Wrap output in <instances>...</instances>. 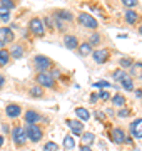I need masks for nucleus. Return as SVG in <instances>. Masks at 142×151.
Wrapping results in <instances>:
<instances>
[{"instance_id":"obj_1","label":"nucleus","mask_w":142,"mask_h":151,"mask_svg":"<svg viewBox=\"0 0 142 151\" xmlns=\"http://www.w3.org/2000/svg\"><path fill=\"white\" fill-rule=\"evenodd\" d=\"M28 30L33 34V35H37V37H42L45 34V25L42 19H38V17H33L32 20L28 22Z\"/></svg>"},{"instance_id":"obj_2","label":"nucleus","mask_w":142,"mask_h":151,"mask_svg":"<svg viewBox=\"0 0 142 151\" xmlns=\"http://www.w3.org/2000/svg\"><path fill=\"white\" fill-rule=\"evenodd\" d=\"M33 64L37 67L38 72H49V69L52 67V60L49 57H45V55H35L33 57Z\"/></svg>"},{"instance_id":"obj_3","label":"nucleus","mask_w":142,"mask_h":151,"mask_svg":"<svg viewBox=\"0 0 142 151\" xmlns=\"http://www.w3.org/2000/svg\"><path fill=\"white\" fill-rule=\"evenodd\" d=\"M25 133H27V139L33 141V143H38V141L42 139V136H44V131L40 129L37 124H27Z\"/></svg>"},{"instance_id":"obj_4","label":"nucleus","mask_w":142,"mask_h":151,"mask_svg":"<svg viewBox=\"0 0 142 151\" xmlns=\"http://www.w3.org/2000/svg\"><path fill=\"white\" fill-rule=\"evenodd\" d=\"M35 79H37L40 87H54L55 86V77L50 72H38Z\"/></svg>"},{"instance_id":"obj_5","label":"nucleus","mask_w":142,"mask_h":151,"mask_svg":"<svg viewBox=\"0 0 142 151\" xmlns=\"http://www.w3.org/2000/svg\"><path fill=\"white\" fill-rule=\"evenodd\" d=\"M79 24L82 25V27H85V29H97L99 25H97V20L94 19L90 14H87V12H82V14H79Z\"/></svg>"},{"instance_id":"obj_6","label":"nucleus","mask_w":142,"mask_h":151,"mask_svg":"<svg viewBox=\"0 0 142 151\" xmlns=\"http://www.w3.org/2000/svg\"><path fill=\"white\" fill-rule=\"evenodd\" d=\"M12 138H13V143L17 146H23L25 141H27V133H25V129H23L22 126H17L12 131Z\"/></svg>"},{"instance_id":"obj_7","label":"nucleus","mask_w":142,"mask_h":151,"mask_svg":"<svg viewBox=\"0 0 142 151\" xmlns=\"http://www.w3.org/2000/svg\"><path fill=\"white\" fill-rule=\"evenodd\" d=\"M67 126L70 128V133L75 136H80L84 133V124L79 119H67Z\"/></svg>"},{"instance_id":"obj_8","label":"nucleus","mask_w":142,"mask_h":151,"mask_svg":"<svg viewBox=\"0 0 142 151\" xmlns=\"http://www.w3.org/2000/svg\"><path fill=\"white\" fill-rule=\"evenodd\" d=\"M15 39V35H13V32H12V29L9 27H0V42L4 44H10L12 40Z\"/></svg>"},{"instance_id":"obj_9","label":"nucleus","mask_w":142,"mask_h":151,"mask_svg":"<svg viewBox=\"0 0 142 151\" xmlns=\"http://www.w3.org/2000/svg\"><path fill=\"white\" fill-rule=\"evenodd\" d=\"M92 57L97 64H104L105 60L109 59V50L107 49H97V50H92Z\"/></svg>"},{"instance_id":"obj_10","label":"nucleus","mask_w":142,"mask_h":151,"mask_svg":"<svg viewBox=\"0 0 142 151\" xmlns=\"http://www.w3.org/2000/svg\"><path fill=\"white\" fill-rule=\"evenodd\" d=\"M131 134L134 136V138H137V139H141L142 138V118L136 119L134 123H131Z\"/></svg>"},{"instance_id":"obj_11","label":"nucleus","mask_w":142,"mask_h":151,"mask_svg":"<svg viewBox=\"0 0 142 151\" xmlns=\"http://www.w3.org/2000/svg\"><path fill=\"white\" fill-rule=\"evenodd\" d=\"M5 113H7L9 118L15 119V118H18V116L22 114V108H20V106H17V104H9L7 109H5Z\"/></svg>"},{"instance_id":"obj_12","label":"nucleus","mask_w":142,"mask_h":151,"mask_svg":"<svg viewBox=\"0 0 142 151\" xmlns=\"http://www.w3.org/2000/svg\"><path fill=\"white\" fill-rule=\"evenodd\" d=\"M40 119H42V116H40L37 111H32V109H30V111L25 113V123L27 124H35V123H38Z\"/></svg>"},{"instance_id":"obj_13","label":"nucleus","mask_w":142,"mask_h":151,"mask_svg":"<svg viewBox=\"0 0 142 151\" xmlns=\"http://www.w3.org/2000/svg\"><path fill=\"white\" fill-rule=\"evenodd\" d=\"M112 141L117 143V145L124 143V141H126V133H124V129H120V128L112 129Z\"/></svg>"},{"instance_id":"obj_14","label":"nucleus","mask_w":142,"mask_h":151,"mask_svg":"<svg viewBox=\"0 0 142 151\" xmlns=\"http://www.w3.org/2000/svg\"><path fill=\"white\" fill-rule=\"evenodd\" d=\"M64 44H65L67 49L74 50V49L79 47V39H77L75 35H65V37H64Z\"/></svg>"},{"instance_id":"obj_15","label":"nucleus","mask_w":142,"mask_h":151,"mask_svg":"<svg viewBox=\"0 0 142 151\" xmlns=\"http://www.w3.org/2000/svg\"><path fill=\"white\" fill-rule=\"evenodd\" d=\"M139 20H141V15H139L137 12H134L132 9H129V10L126 12V22H127V24L134 25V24H137Z\"/></svg>"},{"instance_id":"obj_16","label":"nucleus","mask_w":142,"mask_h":151,"mask_svg":"<svg viewBox=\"0 0 142 151\" xmlns=\"http://www.w3.org/2000/svg\"><path fill=\"white\" fill-rule=\"evenodd\" d=\"M131 77L142 79V62H134L131 65Z\"/></svg>"},{"instance_id":"obj_17","label":"nucleus","mask_w":142,"mask_h":151,"mask_svg":"<svg viewBox=\"0 0 142 151\" xmlns=\"http://www.w3.org/2000/svg\"><path fill=\"white\" fill-rule=\"evenodd\" d=\"M12 54V57H15V59H20L23 55V52H25V47L23 45H12V49L9 50Z\"/></svg>"},{"instance_id":"obj_18","label":"nucleus","mask_w":142,"mask_h":151,"mask_svg":"<svg viewBox=\"0 0 142 151\" xmlns=\"http://www.w3.org/2000/svg\"><path fill=\"white\" fill-rule=\"evenodd\" d=\"M75 114H77V118L80 119L82 123H85V121H89V119H90V113H89L85 108H77L75 109Z\"/></svg>"},{"instance_id":"obj_19","label":"nucleus","mask_w":142,"mask_h":151,"mask_svg":"<svg viewBox=\"0 0 142 151\" xmlns=\"http://www.w3.org/2000/svg\"><path fill=\"white\" fill-rule=\"evenodd\" d=\"M74 148H75V141H74L72 134H67L65 138H64V150L65 151H74Z\"/></svg>"},{"instance_id":"obj_20","label":"nucleus","mask_w":142,"mask_h":151,"mask_svg":"<svg viewBox=\"0 0 142 151\" xmlns=\"http://www.w3.org/2000/svg\"><path fill=\"white\" fill-rule=\"evenodd\" d=\"M55 17H59L60 20H67V22L74 20V15H72V12H69V10H57L55 12Z\"/></svg>"},{"instance_id":"obj_21","label":"nucleus","mask_w":142,"mask_h":151,"mask_svg":"<svg viewBox=\"0 0 142 151\" xmlns=\"http://www.w3.org/2000/svg\"><path fill=\"white\" fill-rule=\"evenodd\" d=\"M120 84H122V87H124L126 91H134V79H132L131 76H126V77L120 81Z\"/></svg>"},{"instance_id":"obj_22","label":"nucleus","mask_w":142,"mask_h":151,"mask_svg":"<svg viewBox=\"0 0 142 151\" xmlns=\"http://www.w3.org/2000/svg\"><path fill=\"white\" fill-rule=\"evenodd\" d=\"M77 49H79V55H82V57H85V55H89L90 52H92V45H90L89 42L80 44Z\"/></svg>"},{"instance_id":"obj_23","label":"nucleus","mask_w":142,"mask_h":151,"mask_svg":"<svg viewBox=\"0 0 142 151\" xmlns=\"http://www.w3.org/2000/svg\"><path fill=\"white\" fill-rule=\"evenodd\" d=\"M9 60H10V52H9L7 49H0V65H2V67L7 65Z\"/></svg>"},{"instance_id":"obj_24","label":"nucleus","mask_w":142,"mask_h":151,"mask_svg":"<svg viewBox=\"0 0 142 151\" xmlns=\"http://www.w3.org/2000/svg\"><path fill=\"white\" fill-rule=\"evenodd\" d=\"M112 104L117 106V108H124V106H126V97L120 96V94H115V96L112 97Z\"/></svg>"},{"instance_id":"obj_25","label":"nucleus","mask_w":142,"mask_h":151,"mask_svg":"<svg viewBox=\"0 0 142 151\" xmlns=\"http://www.w3.org/2000/svg\"><path fill=\"white\" fill-rule=\"evenodd\" d=\"M134 64V60L131 59V57H122V59L119 60V65L120 69H131V65Z\"/></svg>"},{"instance_id":"obj_26","label":"nucleus","mask_w":142,"mask_h":151,"mask_svg":"<svg viewBox=\"0 0 142 151\" xmlns=\"http://www.w3.org/2000/svg\"><path fill=\"white\" fill-rule=\"evenodd\" d=\"M126 76H129V74H127V72H126L124 69H117V70H114L112 77H114L115 81H119V82H120L122 79H124V77H126Z\"/></svg>"},{"instance_id":"obj_27","label":"nucleus","mask_w":142,"mask_h":151,"mask_svg":"<svg viewBox=\"0 0 142 151\" xmlns=\"http://www.w3.org/2000/svg\"><path fill=\"white\" fill-rule=\"evenodd\" d=\"M82 141L84 145H90V143H94V139H95V136H94V133H82Z\"/></svg>"},{"instance_id":"obj_28","label":"nucleus","mask_w":142,"mask_h":151,"mask_svg":"<svg viewBox=\"0 0 142 151\" xmlns=\"http://www.w3.org/2000/svg\"><path fill=\"white\" fill-rule=\"evenodd\" d=\"M30 94H32L33 97H42L44 96V89H42L40 86H35V87L30 89Z\"/></svg>"},{"instance_id":"obj_29","label":"nucleus","mask_w":142,"mask_h":151,"mask_svg":"<svg viewBox=\"0 0 142 151\" xmlns=\"http://www.w3.org/2000/svg\"><path fill=\"white\" fill-rule=\"evenodd\" d=\"M100 40H102V39H100V35H99V34H92V35H90V37H89V44H90V45H99V44H100Z\"/></svg>"},{"instance_id":"obj_30","label":"nucleus","mask_w":142,"mask_h":151,"mask_svg":"<svg viewBox=\"0 0 142 151\" xmlns=\"http://www.w3.org/2000/svg\"><path fill=\"white\" fill-rule=\"evenodd\" d=\"M0 4H2L0 7H5L9 10H12V9L15 7V2H13V0H0Z\"/></svg>"},{"instance_id":"obj_31","label":"nucleus","mask_w":142,"mask_h":151,"mask_svg":"<svg viewBox=\"0 0 142 151\" xmlns=\"http://www.w3.org/2000/svg\"><path fill=\"white\" fill-rule=\"evenodd\" d=\"M54 25H55V29H59V30H64V29H65L64 20H60L59 17H55V19H54Z\"/></svg>"},{"instance_id":"obj_32","label":"nucleus","mask_w":142,"mask_h":151,"mask_svg":"<svg viewBox=\"0 0 142 151\" xmlns=\"http://www.w3.org/2000/svg\"><path fill=\"white\" fill-rule=\"evenodd\" d=\"M122 4H124L126 7H129V9H132V7L139 5V0H122Z\"/></svg>"},{"instance_id":"obj_33","label":"nucleus","mask_w":142,"mask_h":151,"mask_svg":"<svg viewBox=\"0 0 142 151\" xmlns=\"http://www.w3.org/2000/svg\"><path fill=\"white\" fill-rule=\"evenodd\" d=\"M44 150L45 151H57V145H55L54 141H49V143L44 146Z\"/></svg>"},{"instance_id":"obj_34","label":"nucleus","mask_w":142,"mask_h":151,"mask_svg":"<svg viewBox=\"0 0 142 151\" xmlns=\"http://www.w3.org/2000/svg\"><path fill=\"white\" fill-rule=\"evenodd\" d=\"M42 22H44L45 27L54 29V20H52V17H45V19H42Z\"/></svg>"},{"instance_id":"obj_35","label":"nucleus","mask_w":142,"mask_h":151,"mask_svg":"<svg viewBox=\"0 0 142 151\" xmlns=\"http://www.w3.org/2000/svg\"><path fill=\"white\" fill-rule=\"evenodd\" d=\"M110 86V82H107V81H99V82H94V87H107Z\"/></svg>"},{"instance_id":"obj_36","label":"nucleus","mask_w":142,"mask_h":151,"mask_svg":"<svg viewBox=\"0 0 142 151\" xmlns=\"http://www.w3.org/2000/svg\"><path fill=\"white\" fill-rule=\"evenodd\" d=\"M99 97H100V99H104V101H107V99H110V94L107 91H100V92H99Z\"/></svg>"},{"instance_id":"obj_37","label":"nucleus","mask_w":142,"mask_h":151,"mask_svg":"<svg viewBox=\"0 0 142 151\" xmlns=\"http://www.w3.org/2000/svg\"><path fill=\"white\" fill-rule=\"evenodd\" d=\"M129 114H131L129 109H119V118H127Z\"/></svg>"},{"instance_id":"obj_38","label":"nucleus","mask_w":142,"mask_h":151,"mask_svg":"<svg viewBox=\"0 0 142 151\" xmlns=\"http://www.w3.org/2000/svg\"><path fill=\"white\" fill-rule=\"evenodd\" d=\"M80 151H92V148L87 145H84V146H80Z\"/></svg>"},{"instance_id":"obj_39","label":"nucleus","mask_w":142,"mask_h":151,"mask_svg":"<svg viewBox=\"0 0 142 151\" xmlns=\"http://www.w3.org/2000/svg\"><path fill=\"white\" fill-rule=\"evenodd\" d=\"M4 84H5V77L0 74V87H4Z\"/></svg>"},{"instance_id":"obj_40","label":"nucleus","mask_w":142,"mask_h":151,"mask_svg":"<svg viewBox=\"0 0 142 151\" xmlns=\"http://www.w3.org/2000/svg\"><path fill=\"white\" fill-rule=\"evenodd\" d=\"M97 99H99V94H92V96H90V101H92V103H95Z\"/></svg>"},{"instance_id":"obj_41","label":"nucleus","mask_w":142,"mask_h":151,"mask_svg":"<svg viewBox=\"0 0 142 151\" xmlns=\"http://www.w3.org/2000/svg\"><path fill=\"white\" fill-rule=\"evenodd\" d=\"M136 96H137V97H142V89H137V91H136Z\"/></svg>"},{"instance_id":"obj_42","label":"nucleus","mask_w":142,"mask_h":151,"mask_svg":"<svg viewBox=\"0 0 142 151\" xmlns=\"http://www.w3.org/2000/svg\"><path fill=\"white\" fill-rule=\"evenodd\" d=\"M4 145V136H0V146Z\"/></svg>"},{"instance_id":"obj_43","label":"nucleus","mask_w":142,"mask_h":151,"mask_svg":"<svg viewBox=\"0 0 142 151\" xmlns=\"http://www.w3.org/2000/svg\"><path fill=\"white\" fill-rule=\"evenodd\" d=\"M139 34H141V35H142V25H141V27H139Z\"/></svg>"}]
</instances>
